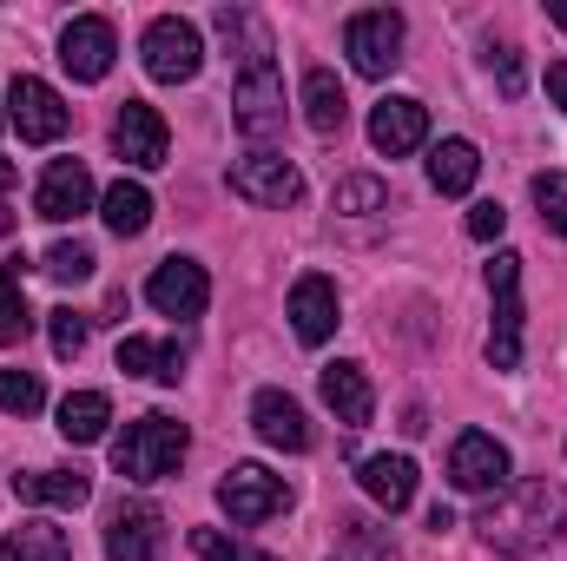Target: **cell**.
Here are the masks:
<instances>
[{
  "label": "cell",
  "mask_w": 567,
  "mask_h": 561,
  "mask_svg": "<svg viewBox=\"0 0 567 561\" xmlns=\"http://www.w3.org/2000/svg\"><path fill=\"white\" fill-rule=\"evenodd\" d=\"M40 272L53 284H80V278H93V252L86 245H73V238H60L47 258H40Z\"/></svg>",
  "instance_id": "cell-31"
},
{
  "label": "cell",
  "mask_w": 567,
  "mask_h": 561,
  "mask_svg": "<svg viewBox=\"0 0 567 561\" xmlns=\"http://www.w3.org/2000/svg\"><path fill=\"white\" fill-rule=\"evenodd\" d=\"M140 53H145V73H152L158 86H185V80L205 67V40H198V27L178 20V13H158V20L145 27Z\"/></svg>",
  "instance_id": "cell-4"
},
{
  "label": "cell",
  "mask_w": 567,
  "mask_h": 561,
  "mask_svg": "<svg viewBox=\"0 0 567 561\" xmlns=\"http://www.w3.org/2000/svg\"><path fill=\"white\" fill-rule=\"evenodd\" d=\"M192 549H198V561H278V555H258V549L231 542L225 529H192Z\"/></svg>",
  "instance_id": "cell-34"
},
{
  "label": "cell",
  "mask_w": 567,
  "mask_h": 561,
  "mask_svg": "<svg viewBox=\"0 0 567 561\" xmlns=\"http://www.w3.org/2000/svg\"><path fill=\"white\" fill-rule=\"evenodd\" d=\"M13 192V159H0V198Z\"/></svg>",
  "instance_id": "cell-40"
},
{
  "label": "cell",
  "mask_w": 567,
  "mask_h": 561,
  "mask_svg": "<svg viewBox=\"0 0 567 561\" xmlns=\"http://www.w3.org/2000/svg\"><path fill=\"white\" fill-rule=\"evenodd\" d=\"M0 561H73V542L53 522H20L0 536Z\"/></svg>",
  "instance_id": "cell-24"
},
{
  "label": "cell",
  "mask_w": 567,
  "mask_h": 561,
  "mask_svg": "<svg viewBox=\"0 0 567 561\" xmlns=\"http://www.w3.org/2000/svg\"><path fill=\"white\" fill-rule=\"evenodd\" d=\"M106 555L113 561H158L165 555V516L152 502H113V516H106Z\"/></svg>",
  "instance_id": "cell-12"
},
{
  "label": "cell",
  "mask_w": 567,
  "mask_h": 561,
  "mask_svg": "<svg viewBox=\"0 0 567 561\" xmlns=\"http://www.w3.org/2000/svg\"><path fill=\"white\" fill-rule=\"evenodd\" d=\"M343 53L363 80H383L396 60H403V13L390 7H370V13H350L343 20Z\"/></svg>",
  "instance_id": "cell-6"
},
{
  "label": "cell",
  "mask_w": 567,
  "mask_h": 561,
  "mask_svg": "<svg viewBox=\"0 0 567 561\" xmlns=\"http://www.w3.org/2000/svg\"><path fill=\"white\" fill-rule=\"evenodd\" d=\"M337 529H343V536H350V542H357V549H363V555H370V561H396V555H390V549H383V542H377V529H370L363 516H343Z\"/></svg>",
  "instance_id": "cell-36"
},
{
  "label": "cell",
  "mask_w": 567,
  "mask_h": 561,
  "mask_svg": "<svg viewBox=\"0 0 567 561\" xmlns=\"http://www.w3.org/2000/svg\"><path fill=\"white\" fill-rule=\"evenodd\" d=\"M284 502H290V489H284V476H271L265 462H238V469H225V482H218V509L231 516V522H271Z\"/></svg>",
  "instance_id": "cell-8"
},
{
  "label": "cell",
  "mask_w": 567,
  "mask_h": 561,
  "mask_svg": "<svg viewBox=\"0 0 567 561\" xmlns=\"http://www.w3.org/2000/svg\"><path fill=\"white\" fill-rule=\"evenodd\" d=\"M106 422H113L106 390H73V397L60 404V436H66V442H100Z\"/></svg>",
  "instance_id": "cell-27"
},
{
  "label": "cell",
  "mask_w": 567,
  "mask_h": 561,
  "mask_svg": "<svg viewBox=\"0 0 567 561\" xmlns=\"http://www.w3.org/2000/svg\"><path fill=\"white\" fill-rule=\"evenodd\" d=\"M475 529L488 536L495 555H542L567 529V496L555 482H508L502 496H488Z\"/></svg>",
  "instance_id": "cell-1"
},
{
  "label": "cell",
  "mask_w": 567,
  "mask_h": 561,
  "mask_svg": "<svg viewBox=\"0 0 567 561\" xmlns=\"http://www.w3.org/2000/svg\"><path fill=\"white\" fill-rule=\"evenodd\" d=\"M86 310H73V304H60V310H47V337H53V357H80L86 350Z\"/></svg>",
  "instance_id": "cell-29"
},
{
  "label": "cell",
  "mask_w": 567,
  "mask_h": 561,
  "mask_svg": "<svg viewBox=\"0 0 567 561\" xmlns=\"http://www.w3.org/2000/svg\"><path fill=\"white\" fill-rule=\"evenodd\" d=\"M0 120H7V113H0Z\"/></svg>",
  "instance_id": "cell-42"
},
{
  "label": "cell",
  "mask_w": 567,
  "mask_h": 561,
  "mask_svg": "<svg viewBox=\"0 0 567 561\" xmlns=\"http://www.w3.org/2000/svg\"><path fill=\"white\" fill-rule=\"evenodd\" d=\"M357 482H363V496H370L377 509H390V516L416 502V462H410V456H370Z\"/></svg>",
  "instance_id": "cell-20"
},
{
  "label": "cell",
  "mask_w": 567,
  "mask_h": 561,
  "mask_svg": "<svg viewBox=\"0 0 567 561\" xmlns=\"http://www.w3.org/2000/svg\"><path fill=\"white\" fill-rule=\"evenodd\" d=\"M535 205H542V225L567 238V172H542L535 178Z\"/></svg>",
  "instance_id": "cell-33"
},
{
  "label": "cell",
  "mask_w": 567,
  "mask_h": 561,
  "mask_svg": "<svg viewBox=\"0 0 567 561\" xmlns=\"http://www.w3.org/2000/svg\"><path fill=\"white\" fill-rule=\"evenodd\" d=\"M185 449H192L185 422H172V417L152 410V417H133L113 436V469H120L126 482H165V476H178Z\"/></svg>",
  "instance_id": "cell-2"
},
{
  "label": "cell",
  "mask_w": 567,
  "mask_h": 561,
  "mask_svg": "<svg viewBox=\"0 0 567 561\" xmlns=\"http://www.w3.org/2000/svg\"><path fill=\"white\" fill-rule=\"evenodd\" d=\"M508 449L488 436V429H462L455 436V449H449V482L462 489V496H502L508 489Z\"/></svg>",
  "instance_id": "cell-7"
},
{
  "label": "cell",
  "mask_w": 567,
  "mask_h": 561,
  "mask_svg": "<svg viewBox=\"0 0 567 561\" xmlns=\"http://www.w3.org/2000/svg\"><path fill=\"white\" fill-rule=\"evenodd\" d=\"M40 404H47V390H40L33 370H0V410L7 417H33Z\"/></svg>",
  "instance_id": "cell-30"
},
{
  "label": "cell",
  "mask_w": 567,
  "mask_h": 561,
  "mask_svg": "<svg viewBox=\"0 0 567 561\" xmlns=\"http://www.w3.org/2000/svg\"><path fill=\"white\" fill-rule=\"evenodd\" d=\"M548 20H555V27L567 33V0H548Z\"/></svg>",
  "instance_id": "cell-39"
},
{
  "label": "cell",
  "mask_w": 567,
  "mask_h": 561,
  "mask_svg": "<svg viewBox=\"0 0 567 561\" xmlns=\"http://www.w3.org/2000/svg\"><path fill=\"white\" fill-rule=\"evenodd\" d=\"M13 496L33 509H80L93 496V482L80 469H33V476H13Z\"/></svg>",
  "instance_id": "cell-21"
},
{
  "label": "cell",
  "mask_w": 567,
  "mask_h": 561,
  "mask_svg": "<svg viewBox=\"0 0 567 561\" xmlns=\"http://www.w3.org/2000/svg\"><path fill=\"white\" fill-rule=\"evenodd\" d=\"M317 390H323V404L337 410V422H350V429H363V422L377 417V390H370L363 364H323Z\"/></svg>",
  "instance_id": "cell-19"
},
{
  "label": "cell",
  "mask_w": 567,
  "mask_h": 561,
  "mask_svg": "<svg viewBox=\"0 0 567 561\" xmlns=\"http://www.w3.org/2000/svg\"><path fill=\"white\" fill-rule=\"evenodd\" d=\"M383 205H390V185L370 178V172H357V178L337 185V212H383Z\"/></svg>",
  "instance_id": "cell-32"
},
{
  "label": "cell",
  "mask_w": 567,
  "mask_h": 561,
  "mask_svg": "<svg viewBox=\"0 0 567 561\" xmlns=\"http://www.w3.org/2000/svg\"><path fill=\"white\" fill-rule=\"evenodd\" d=\"M231 192H238V198H251V205L284 212V205H297V198H303V172H297L284 152H245V159L231 165Z\"/></svg>",
  "instance_id": "cell-10"
},
{
  "label": "cell",
  "mask_w": 567,
  "mask_h": 561,
  "mask_svg": "<svg viewBox=\"0 0 567 561\" xmlns=\"http://www.w3.org/2000/svg\"><path fill=\"white\" fill-rule=\"evenodd\" d=\"M120 370L126 377H152V384H178L185 377V350L178 344H152V337H126L120 344Z\"/></svg>",
  "instance_id": "cell-25"
},
{
  "label": "cell",
  "mask_w": 567,
  "mask_h": 561,
  "mask_svg": "<svg viewBox=\"0 0 567 561\" xmlns=\"http://www.w3.org/2000/svg\"><path fill=\"white\" fill-rule=\"evenodd\" d=\"M33 330V310H27V258H7L0 265V344H20Z\"/></svg>",
  "instance_id": "cell-28"
},
{
  "label": "cell",
  "mask_w": 567,
  "mask_h": 561,
  "mask_svg": "<svg viewBox=\"0 0 567 561\" xmlns=\"http://www.w3.org/2000/svg\"><path fill=\"white\" fill-rule=\"evenodd\" d=\"M7 120L20 126V140H27V145H53L66 126H73V106H66L47 80L20 73V80H13V93H7Z\"/></svg>",
  "instance_id": "cell-9"
},
{
  "label": "cell",
  "mask_w": 567,
  "mask_h": 561,
  "mask_svg": "<svg viewBox=\"0 0 567 561\" xmlns=\"http://www.w3.org/2000/svg\"><path fill=\"white\" fill-rule=\"evenodd\" d=\"M113 53H120V40H113V20L106 13H80V20H66V33H60V67L73 73V80H106L113 73Z\"/></svg>",
  "instance_id": "cell-11"
},
{
  "label": "cell",
  "mask_w": 567,
  "mask_h": 561,
  "mask_svg": "<svg viewBox=\"0 0 567 561\" xmlns=\"http://www.w3.org/2000/svg\"><path fill=\"white\" fill-rule=\"evenodd\" d=\"M303 120H310V133H323V140H337V133H343L350 100H343V86H337V73H330V67H310V73H303Z\"/></svg>",
  "instance_id": "cell-22"
},
{
  "label": "cell",
  "mask_w": 567,
  "mask_h": 561,
  "mask_svg": "<svg viewBox=\"0 0 567 561\" xmlns=\"http://www.w3.org/2000/svg\"><path fill=\"white\" fill-rule=\"evenodd\" d=\"M488 67H495V80H502V93L515 100V93H522V53L502 47V53H488Z\"/></svg>",
  "instance_id": "cell-37"
},
{
  "label": "cell",
  "mask_w": 567,
  "mask_h": 561,
  "mask_svg": "<svg viewBox=\"0 0 567 561\" xmlns=\"http://www.w3.org/2000/svg\"><path fill=\"white\" fill-rule=\"evenodd\" d=\"M548 100L567 113V60H555V67H548Z\"/></svg>",
  "instance_id": "cell-38"
},
{
  "label": "cell",
  "mask_w": 567,
  "mask_h": 561,
  "mask_svg": "<svg viewBox=\"0 0 567 561\" xmlns=\"http://www.w3.org/2000/svg\"><path fill=\"white\" fill-rule=\"evenodd\" d=\"M100 218H106L120 238H140L145 225H152V192H145V185H133V178L106 185V198H100Z\"/></svg>",
  "instance_id": "cell-26"
},
{
  "label": "cell",
  "mask_w": 567,
  "mask_h": 561,
  "mask_svg": "<svg viewBox=\"0 0 567 561\" xmlns=\"http://www.w3.org/2000/svg\"><path fill=\"white\" fill-rule=\"evenodd\" d=\"M86 205H93V172H86L80 159H53V165L40 172L33 212H40L47 225H66V218H80Z\"/></svg>",
  "instance_id": "cell-14"
},
{
  "label": "cell",
  "mask_w": 567,
  "mask_h": 561,
  "mask_svg": "<svg viewBox=\"0 0 567 561\" xmlns=\"http://www.w3.org/2000/svg\"><path fill=\"white\" fill-rule=\"evenodd\" d=\"M423 140H429V106L423 100H383V106L370 113V145H377V152L403 159V152H416Z\"/></svg>",
  "instance_id": "cell-18"
},
{
  "label": "cell",
  "mask_w": 567,
  "mask_h": 561,
  "mask_svg": "<svg viewBox=\"0 0 567 561\" xmlns=\"http://www.w3.org/2000/svg\"><path fill=\"white\" fill-rule=\"evenodd\" d=\"M251 429H258L271 449H290V456H303V449L317 442V429H310V417H303V404L284 397V390H258V397H251Z\"/></svg>",
  "instance_id": "cell-16"
},
{
  "label": "cell",
  "mask_w": 567,
  "mask_h": 561,
  "mask_svg": "<svg viewBox=\"0 0 567 561\" xmlns=\"http://www.w3.org/2000/svg\"><path fill=\"white\" fill-rule=\"evenodd\" d=\"M113 152L126 159V165H165V152H172V133H165V120L145 106V100H126L120 106V120H113Z\"/></svg>",
  "instance_id": "cell-15"
},
{
  "label": "cell",
  "mask_w": 567,
  "mask_h": 561,
  "mask_svg": "<svg viewBox=\"0 0 567 561\" xmlns=\"http://www.w3.org/2000/svg\"><path fill=\"white\" fill-rule=\"evenodd\" d=\"M502 225H508V212H502L495 198H482V205L468 212V238H482V245H495V238H502Z\"/></svg>",
  "instance_id": "cell-35"
},
{
  "label": "cell",
  "mask_w": 567,
  "mask_h": 561,
  "mask_svg": "<svg viewBox=\"0 0 567 561\" xmlns=\"http://www.w3.org/2000/svg\"><path fill=\"white\" fill-rule=\"evenodd\" d=\"M7 232H13V212H7V198H0V238H7Z\"/></svg>",
  "instance_id": "cell-41"
},
{
  "label": "cell",
  "mask_w": 567,
  "mask_h": 561,
  "mask_svg": "<svg viewBox=\"0 0 567 561\" xmlns=\"http://www.w3.org/2000/svg\"><path fill=\"white\" fill-rule=\"evenodd\" d=\"M231 120L251 145L278 140L284 133V73L271 53H251L245 73H238V93H231Z\"/></svg>",
  "instance_id": "cell-3"
},
{
  "label": "cell",
  "mask_w": 567,
  "mask_h": 561,
  "mask_svg": "<svg viewBox=\"0 0 567 561\" xmlns=\"http://www.w3.org/2000/svg\"><path fill=\"white\" fill-rule=\"evenodd\" d=\"M488 297H495V330H488V364L515 370L522 364V258L495 252L488 258Z\"/></svg>",
  "instance_id": "cell-5"
},
{
  "label": "cell",
  "mask_w": 567,
  "mask_h": 561,
  "mask_svg": "<svg viewBox=\"0 0 567 561\" xmlns=\"http://www.w3.org/2000/svg\"><path fill=\"white\" fill-rule=\"evenodd\" d=\"M475 178H482V152H475L468 140H442L435 152H429V185H435L442 198H462Z\"/></svg>",
  "instance_id": "cell-23"
},
{
  "label": "cell",
  "mask_w": 567,
  "mask_h": 561,
  "mask_svg": "<svg viewBox=\"0 0 567 561\" xmlns=\"http://www.w3.org/2000/svg\"><path fill=\"white\" fill-rule=\"evenodd\" d=\"M145 297H152L158 317H198V310L212 304V278H205L198 258H165V265L145 278Z\"/></svg>",
  "instance_id": "cell-13"
},
{
  "label": "cell",
  "mask_w": 567,
  "mask_h": 561,
  "mask_svg": "<svg viewBox=\"0 0 567 561\" xmlns=\"http://www.w3.org/2000/svg\"><path fill=\"white\" fill-rule=\"evenodd\" d=\"M290 330L303 344H323L337 330V284L323 278V272H303V278L290 284Z\"/></svg>",
  "instance_id": "cell-17"
}]
</instances>
